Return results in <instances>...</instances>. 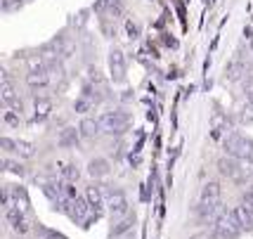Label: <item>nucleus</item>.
I'll use <instances>...</instances> for the list:
<instances>
[{"label": "nucleus", "instance_id": "nucleus-27", "mask_svg": "<svg viewBox=\"0 0 253 239\" xmlns=\"http://www.w3.org/2000/svg\"><path fill=\"white\" fill-rule=\"evenodd\" d=\"M211 126H213V133L218 135V133H222V131H227V119H225V114H215L213 116V121H211Z\"/></svg>", "mask_w": 253, "mask_h": 239}, {"label": "nucleus", "instance_id": "nucleus-17", "mask_svg": "<svg viewBox=\"0 0 253 239\" xmlns=\"http://www.w3.org/2000/svg\"><path fill=\"white\" fill-rule=\"evenodd\" d=\"M33 109H36L33 119H36V121H45L47 116H50V111H52V102H50L47 97H36Z\"/></svg>", "mask_w": 253, "mask_h": 239}, {"label": "nucleus", "instance_id": "nucleus-3", "mask_svg": "<svg viewBox=\"0 0 253 239\" xmlns=\"http://www.w3.org/2000/svg\"><path fill=\"white\" fill-rule=\"evenodd\" d=\"M213 225H215V228H213L215 239H239V235L244 232V230L239 228L234 213H230V211H222L220 218H218Z\"/></svg>", "mask_w": 253, "mask_h": 239}, {"label": "nucleus", "instance_id": "nucleus-14", "mask_svg": "<svg viewBox=\"0 0 253 239\" xmlns=\"http://www.w3.org/2000/svg\"><path fill=\"white\" fill-rule=\"evenodd\" d=\"M50 83V71L47 69H41V71H29L26 74V86L38 90V88H45Z\"/></svg>", "mask_w": 253, "mask_h": 239}, {"label": "nucleus", "instance_id": "nucleus-25", "mask_svg": "<svg viewBox=\"0 0 253 239\" xmlns=\"http://www.w3.org/2000/svg\"><path fill=\"white\" fill-rule=\"evenodd\" d=\"M92 107H95V102L90 97H83V95L74 102V109H76L78 114H88V111H92Z\"/></svg>", "mask_w": 253, "mask_h": 239}, {"label": "nucleus", "instance_id": "nucleus-9", "mask_svg": "<svg viewBox=\"0 0 253 239\" xmlns=\"http://www.w3.org/2000/svg\"><path fill=\"white\" fill-rule=\"evenodd\" d=\"M85 199H88L90 208L97 213L102 206H107V196H104V190H102V185H97V183H92V185L85 187Z\"/></svg>", "mask_w": 253, "mask_h": 239}, {"label": "nucleus", "instance_id": "nucleus-24", "mask_svg": "<svg viewBox=\"0 0 253 239\" xmlns=\"http://www.w3.org/2000/svg\"><path fill=\"white\" fill-rule=\"evenodd\" d=\"M0 166H2V171H10V173L19 175V178L26 173V168H24L19 161H10V159H2V161H0Z\"/></svg>", "mask_w": 253, "mask_h": 239}, {"label": "nucleus", "instance_id": "nucleus-32", "mask_svg": "<svg viewBox=\"0 0 253 239\" xmlns=\"http://www.w3.org/2000/svg\"><path fill=\"white\" fill-rule=\"evenodd\" d=\"M43 239H66L62 232H55V230H43Z\"/></svg>", "mask_w": 253, "mask_h": 239}, {"label": "nucleus", "instance_id": "nucleus-29", "mask_svg": "<svg viewBox=\"0 0 253 239\" xmlns=\"http://www.w3.org/2000/svg\"><path fill=\"white\" fill-rule=\"evenodd\" d=\"M242 123H246V126L253 123V104H249V102H246V107L242 111Z\"/></svg>", "mask_w": 253, "mask_h": 239}, {"label": "nucleus", "instance_id": "nucleus-23", "mask_svg": "<svg viewBox=\"0 0 253 239\" xmlns=\"http://www.w3.org/2000/svg\"><path fill=\"white\" fill-rule=\"evenodd\" d=\"M78 178H81V171H78V166H74V163H69V166H64L62 168V180L64 183H78Z\"/></svg>", "mask_w": 253, "mask_h": 239}, {"label": "nucleus", "instance_id": "nucleus-26", "mask_svg": "<svg viewBox=\"0 0 253 239\" xmlns=\"http://www.w3.org/2000/svg\"><path fill=\"white\" fill-rule=\"evenodd\" d=\"M24 7V0H0V10L5 12V14H10V12H19Z\"/></svg>", "mask_w": 253, "mask_h": 239}, {"label": "nucleus", "instance_id": "nucleus-7", "mask_svg": "<svg viewBox=\"0 0 253 239\" xmlns=\"http://www.w3.org/2000/svg\"><path fill=\"white\" fill-rule=\"evenodd\" d=\"M218 171H220V175H225V178H230V180H239L242 183V161L239 159H234V156H222L220 161H218Z\"/></svg>", "mask_w": 253, "mask_h": 239}, {"label": "nucleus", "instance_id": "nucleus-22", "mask_svg": "<svg viewBox=\"0 0 253 239\" xmlns=\"http://www.w3.org/2000/svg\"><path fill=\"white\" fill-rule=\"evenodd\" d=\"M5 220H7V223H10L14 230H17L24 223V220H26V218H24V211H19V208L12 206V208H5Z\"/></svg>", "mask_w": 253, "mask_h": 239}, {"label": "nucleus", "instance_id": "nucleus-35", "mask_svg": "<svg viewBox=\"0 0 253 239\" xmlns=\"http://www.w3.org/2000/svg\"><path fill=\"white\" fill-rule=\"evenodd\" d=\"M244 199H251V201H253V187L249 190V192H246V194H244Z\"/></svg>", "mask_w": 253, "mask_h": 239}, {"label": "nucleus", "instance_id": "nucleus-5", "mask_svg": "<svg viewBox=\"0 0 253 239\" xmlns=\"http://www.w3.org/2000/svg\"><path fill=\"white\" fill-rule=\"evenodd\" d=\"M107 208H109L111 218L128 216V199H126V194H123L121 190H109V194H107Z\"/></svg>", "mask_w": 253, "mask_h": 239}, {"label": "nucleus", "instance_id": "nucleus-2", "mask_svg": "<svg viewBox=\"0 0 253 239\" xmlns=\"http://www.w3.org/2000/svg\"><path fill=\"white\" fill-rule=\"evenodd\" d=\"M99 126H102V133L107 135H121L130 126V116L126 111H107L99 116Z\"/></svg>", "mask_w": 253, "mask_h": 239}, {"label": "nucleus", "instance_id": "nucleus-10", "mask_svg": "<svg viewBox=\"0 0 253 239\" xmlns=\"http://www.w3.org/2000/svg\"><path fill=\"white\" fill-rule=\"evenodd\" d=\"M220 183H215V180H211V183H206L204 185V190H201V204H211V206H215V204H220Z\"/></svg>", "mask_w": 253, "mask_h": 239}, {"label": "nucleus", "instance_id": "nucleus-20", "mask_svg": "<svg viewBox=\"0 0 253 239\" xmlns=\"http://www.w3.org/2000/svg\"><path fill=\"white\" fill-rule=\"evenodd\" d=\"M132 225H135V213H128L123 220H119V223L111 228V237H121L123 232H128Z\"/></svg>", "mask_w": 253, "mask_h": 239}, {"label": "nucleus", "instance_id": "nucleus-15", "mask_svg": "<svg viewBox=\"0 0 253 239\" xmlns=\"http://www.w3.org/2000/svg\"><path fill=\"white\" fill-rule=\"evenodd\" d=\"M78 140H81V131H76V128H64V131L59 133L57 144L64 147V149H71V147H76L78 144Z\"/></svg>", "mask_w": 253, "mask_h": 239}, {"label": "nucleus", "instance_id": "nucleus-33", "mask_svg": "<svg viewBox=\"0 0 253 239\" xmlns=\"http://www.w3.org/2000/svg\"><path fill=\"white\" fill-rule=\"evenodd\" d=\"M246 102H249V104H253V78H249V81H246Z\"/></svg>", "mask_w": 253, "mask_h": 239}, {"label": "nucleus", "instance_id": "nucleus-18", "mask_svg": "<svg viewBox=\"0 0 253 239\" xmlns=\"http://www.w3.org/2000/svg\"><path fill=\"white\" fill-rule=\"evenodd\" d=\"M197 213H199V220L201 223H215L218 218H220V213H218V204L215 206H211V204H199V208H197Z\"/></svg>", "mask_w": 253, "mask_h": 239}, {"label": "nucleus", "instance_id": "nucleus-21", "mask_svg": "<svg viewBox=\"0 0 253 239\" xmlns=\"http://www.w3.org/2000/svg\"><path fill=\"white\" fill-rule=\"evenodd\" d=\"M17 156H22V159H33L36 156V144L26 140H17V149H14Z\"/></svg>", "mask_w": 253, "mask_h": 239}, {"label": "nucleus", "instance_id": "nucleus-28", "mask_svg": "<svg viewBox=\"0 0 253 239\" xmlns=\"http://www.w3.org/2000/svg\"><path fill=\"white\" fill-rule=\"evenodd\" d=\"M126 33H128V38H130V41L140 38V24L132 22V19H128V22H126Z\"/></svg>", "mask_w": 253, "mask_h": 239}, {"label": "nucleus", "instance_id": "nucleus-31", "mask_svg": "<svg viewBox=\"0 0 253 239\" xmlns=\"http://www.w3.org/2000/svg\"><path fill=\"white\" fill-rule=\"evenodd\" d=\"M0 147H2L5 152H14V149H17V140H10V138H2V140H0Z\"/></svg>", "mask_w": 253, "mask_h": 239}, {"label": "nucleus", "instance_id": "nucleus-4", "mask_svg": "<svg viewBox=\"0 0 253 239\" xmlns=\"http://www.w3.org/2000/svg\"><path fill=\"white\" fill-rule=\"evenodd\" d=\"M249 69H251L249 50H246V52H244V50H239V52L234 54V59L227 64L225 74H227V78H230V81H242V78L246 76V71H249Z\"/></svg>", "mask_w": 253, "mask_h": 239}, {"label": "nucleus", "instance_id": "nucleus-12", "mask_svg": "<svg viewBox=\"0 0 253 239\" xmlns=\"http://www.w3.org/2000/svg\"><path fill=\"white\" fill-rule=\"evenodd\" d=\"M0 99H2V104H7V107H12V104L17 102V90H14V83L7 78L5 71H2V83H0Z\"/></svg>", "mask_w": 253, "mask_h": 239}, {"label": "nucleus", "instance_id": "nucleus-6", "mask_svg": "<svg viewBox=\"0 0 253 239\" xmlns=\"http://www.w3.org/2000/svg\"><path fill=\"white\" fill-rule=\"evenodd\" d=\"M109 71L114 83H123L126 81V57H123V52L119 48H114L109 52Z\"/></svg>", "mask_w": 253, "mask_h": 239}, {"label": "nucleus", "instance_id": "nucleus-1", "mask_svg": "<svg viewBox=\"0 0 253 239\" xmlns=\"http://www.w3.org/2000/svg\"><path fill=\"white\" fill-rule=\"evenodd\" d=\"M225 152L239 161H253V140L246 138L244 133L232 131L225 138Z\"/></svg>", "mask_w": 253, "mask_h": 239}, {"label": "nucleus", "instance_id": "nucleus-16", "mask_svg": "<svg viewBox=\"0 0 253 239\" xmlns=\"http://www.w3.org/2000/svg\"><path fill=\"white\" fill-rule=\"evenodd\" d=\"M12 206L19 208V211H29V206H31V201H29V194H26V190L24 187H12Z\"/></svg>", "mask_w": 253, "mask_h": 239}, {"label": "nucleus", "instance_id": "nucleus-30", "mask_svg": "<svg viewBox=\"0 0 253 239\" xmlns=\"http://www.w3.org/2000/svg\"><path fill=\"white\" fill-rule=\"evenodd\" d=\"M5 123L7 126H19L22 123V116L17 111H5Z\"/></svg>", "mask_w": 253, "mask_h": 239}, {"label": "nucleus", "instance_id": "nucleus-34", "mask_svg": "<svg viewBox=\"0 0 253 239\" xmlns=\"http://www.w3.org/2000/svg\"><path fill=\"white\" fill-rule=\"evenodd\" d=\"M215 235H211V232H199V235H194V237H189V239H213Z\"/></svg>", "mask_w": 253, "mask_h": 239}, {"label": "nucleus", "instance_id": "nucleus-8", "mask_svg": "<svg viewBox=\"0 0 253 239\" xmlns=\"http://www.w3.org/2000/svg\"><path fill=\"white\" fill-rule=\"evenodd\" d=\"M92 211L88 204V199H81V196H76L69 206H66V213H69V218L74 220V223H88V213Z\"/></svg>", "mask_w": 253, "mask_h": 239}, {"label": "nucleus", "instance_id": "nucleus-19", "mask_svg": "<svg viewBox=\"0 0 253 239\" xmlns=\"http://www.w3.org/2000/svg\"><path fill=\"white\" fill-rule=\"evenodd\" d=\"M88 173L92 178H104V175H109V161L107 159H92L88 163Z\"/></svg>", "mask_w": 253, "mask_h": 239}, {"label": "nucleus", "instance_id": "nucleus-11", "mask_svg": "<svg viewBox=\"0 0 253 239\" xmlns=\"http://www.w3.org/2000/svg\"><path fill=\"white\" fill-rule=\"evenodd\" d=\"M78 131H81V138H85V140H95L99 133H102V126H99V119H85L78 123Z\"/></svg>", "mask_w": 253, "mask_h": 239}, {"label": "nucleus", "instance_id": "nucleus-13", "mask_svg": "<svg viewBox=\"0 0 253 239\" xmlns=\"http://www.w3.org/2000/svg\"><path fill=\"white\" fill-rule=\"evenodd\" d=\"M234 218H237V223H239V228L242 230H253V211L246 208V204H239V206H234Z\"/></svg>", "mask_w": 253, "mask_h": 239}]
</instances>
